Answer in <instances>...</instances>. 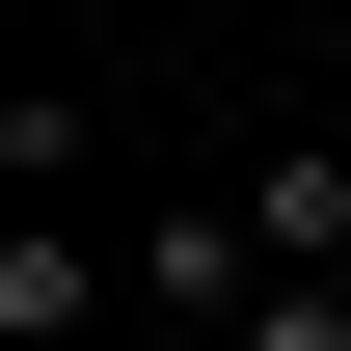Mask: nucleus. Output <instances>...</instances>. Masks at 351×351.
<instances>
[{
	"label": "nucleus",
	"mask_w": 351,
	"mask_h": 351,
	"mask_svg": "<svg viewBox=\"0 0 351 351\" xmlns=\"http://www.w3.org/2000/svg\"><path fill=\"white\" fill-rule=\"evenodd\" d=\"M270 270H298V298H324V270H351V135H298V162H270V217H243Z\"/></svg>",
	"instance_id": "nucleus-1"
},
{
	"label": "nucleus",
	"mask_w": 351,
	"mask_h": 351,
	"mask_svg": "<svg viewBox=\"0 0 351 351\" xmlns=\"http://www.w3.org/2000/svg\"><path fill=\"white\" fill-rule=\"evenodd\" d=\"M82 324H108V270L54 243V217H27V243H0V351H82Z\"/></svg>",
	"instance_id": "nucleus-2"
},
{
	"label": "nucleus",
	"mask_w": 351,
	"mask_h": 351,
	"mask_svg": "<svg viewBox=\"0 0 351 351\" xmlns=\"http://www.w3.org/2000/svg\"><path fill=\"white\" fill-rule=\"evenodd\" d=\"M217 351H351V298H243V324H217Z\"/></svg>",
	"instance_id": "nucleus-3"
}]
</instances>
